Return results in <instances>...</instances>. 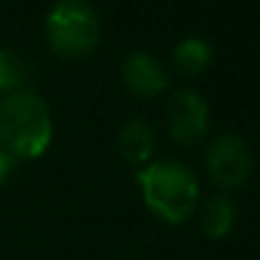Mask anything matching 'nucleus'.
<instances>
[{"mask_svg": "<svg viewBox=\"0 0 260 260\" xmlns=\"http://www.w3.org/2000/svg\"><path fill=\"white\" fill-rule=\"evenodd\" d=\"M51 111L36 91H13L0 101V147L8 157H41L51 144Z\"/></svg>", "mask_w": 260, "mask_h": 260, "instance_id": "f257e3e1", "label": "nucleus"}, {"mask_svg": "<svg viewBox=\"0 0 260 260\" xmlns=\"http://www.w3.org/2000/svg\"><path fill=\"white\" fill-rule=\"evenodd\" d=\"M147 207L167 222H184L197 207L194 172L179 162H154L137 174Z\"/></svg>", "mask_w": 260, "mask_h": 260, "instance_id": "f03ea898", "label": "nucleus"}, {"mask_svg": "<svg viewBox=\"0 0 260 260\" xmlns=\"http://www.w3.org/2000/svg\"><path fill=\"white\" fill-rule=\"evenodd\" d=\"M46 36L56 53L84 58L99 43V15L86 0H61L46 18Z\"/></svg>", "mask_w": 260, "mask_h": 260, "instance_id": "7ed1b4c3", "label": "nucleus"}, {"mask_svg": "<svg viewBox=\"0 0 260 260\" xmlns=\"http://www.w3.org/2000/svg\"><path fill=\"white\" fill-rule=\"evenodd\" d=\"M210 179L222 189H240L253 174V154L235 134L217 137L205 154Z\"/></svg>", "mask_w": 260, "mask_h": 260, "instance_id": "20e7f679", "label": "nucleus"}, {"mask_svg": "<svg viewBox=\"0 0 260 260\" xmlns=\"http://www.w3.org/2000/svg\"><path fill=\"white\" fill-rule=\"evenodd\" d=\"M210 111L200 93L194 91H174L167 101V126L179 144H194L207 134Z\"/></svg>", "mask_w": 260, "mask_h": 260, "instance_id": "39448f33", "label": "nucleus"}, {"mask_svg": "<svg viewBox=\"0 0 260 260\" xmlns=\"http://www.w3.org/2000/svg\"><path fill=\"white\" fill-rule=\"evenodd\" d=\"M121 84L126 86L129 93L139 99H152L167 88V74L157 58L137 51V53H129L121 63Z\"/></svg>", "mask_w": 260, "mask_h": 260, "instance_id": "423d86ee", "label": "nucleus"}, {"mask_svg": "<svg viewBox=\"0 0 260 260\" xmlns=\"http://www.w3.org/2000/svg\"><path fill=\"white\" fill-rule=\"evenodd\" d=\"M157 134L147 119H129L116 134V149L129 165H144L154 152Z\"/></svg>", "mask_w": 260, "mask_h": 260, "instance_id": "0eeeda50", "label": "nucleus"}, {"mask_svg": "<svg viewBox=\"0 0 260 260\" xmlns=\"http://www.w3.org/2000/svg\"><path fill=\"white\" fill-rule=\"evenodd\" d=\"M212 61V48L205 38H184L177 43L172 53V63L174 71L182 74V76H197L202 74Z\"/></svg>", "mask_w": 260, "mask_h": 260, "instance_id": "6e6552de", "label": "nucleus"}, {"mask_svg": "<svg viewBox=\"0 0 260 260\" xmlns=\"http://www.w3.org/2000/svg\"><path fill=\"white\" fill-rule=\"evenodd\" d=\"M233 222H235V210H233V202L222 194L207 200V205L202 207L200 212V228L207 238H225L230 230H233Z\"/></svg>", "mask_w": 260, "mask_h": 260, "instance_id": "1a4fd4ad", "label": "nucleus"}, {"mask_svg": "<svg viewBox=\"0 0 260 260\" xmlns=\"http://www.w3.org/2000/svg\"><path fill=\"white\" fill-rule=\"evenodd\" d=\"M30 76H33V69L20 53L0 48V91H8V93L23 91L28 86Z\"/></svg>", "mask_w": 260, "mask_h": 260, "instance_id": "9d476101", "label": "nucleus"}, {"mask_svg": "<svg viewBox=\"0 0 260 260\" xmlns=\"http://www.w3.org/2000/svg\"><path fill=\"white\" fill-rule=\"evenodd\" d=\"M10 167H13V162H10V157L0 149V184L8 179V174H10Z\"/></svg>", "mask_w": 260, "mask_h": 260, "instance_id": "9b49d317", "label": "nucleus"}]
</instances>
